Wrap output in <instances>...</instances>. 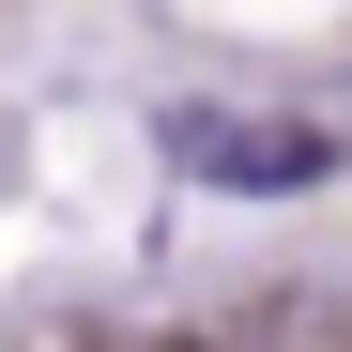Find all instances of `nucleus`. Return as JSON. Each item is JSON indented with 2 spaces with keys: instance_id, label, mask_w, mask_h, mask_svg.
I'll use <instances>...</instances> for the list:
<instances>
[{
  "instance_id": "nucleus-1",
  "label": "nucleus",
  "mask_w": 352,
  "mask_h": 352,
  "mask_svg": "<svg viewBox=\"0 0 352 352\" xmlns=\"http://www.w3.org/2000/svg\"><path fill=\"white\" fill-rule=\"evenodd\" d=\"M168 153H184L199 184H230V199H291V184H322V138H307V123H245V107H184Z\"/></svg>"
}]
</instances>
